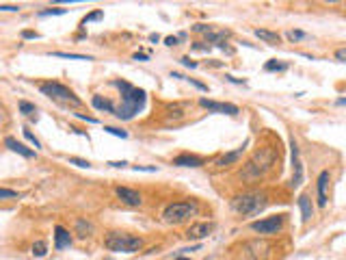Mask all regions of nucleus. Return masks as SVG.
I'll list each match as a JSON object with an SVG mask.
<instances>
[{
    "mask_svg": "<svg viewBox=\"0 0 346 260\" xmlns=\"http://www.w3.org/2000/svg\"><path fill=\"white\" fill-rule=\"evenodd\" d=\"M316 185H318V206H320V208H325V206H327V185H329V171H320Z\"/></svg>",
    "mask_w": 346,
    "mask_h": 260,
    "instance_id": "obj_12",
    "label": "nucleus"
},
{
    "mask_svg": "<svg viewBox=\"0 0 346 260\" xmlns=\"http://www.w3.org/2000/svg\"><path fill=\"white\" fill-rule=\"evenodd\" d=\"M197 210H199L197 202H173L165 208L163 219L167 223H182V221H186L188 217H193Z\"/></svg>",
    "mask_w": 346,
    "mask_h": 260,
    "instance_id": "obj_5",
    "label": "nucleus"
},
{
    "mask_svg": "<svg viewBox=\"0 0 346 260\" xmlns=\"http://www.w3.org/2000/svg\"><path fill=\"white\" fill-rule=\"evenodd\" d=\"M39 91L44 93V96L52 98V100H58V102H65V104H74V106H80V98L76 96L74 91L69 89V87L61 85V82L57 80H50V82H41L39 85Z\"/></svg>",
    "mask_w": 346,
    "mask_h": 260,
    "instance_id": "obj_3",
    "label": "nucleus"
},
{
    "mask_svg": "<svg viewBox=\"0 0 346 260\" xmlns=\"http://www.w3.org/2000/svg\"><path fill=\"white\" fill-rule=\"evenodd\" d=\"M106 260H113V258H106Z\"/></svg>",
    "mask_w": 346,
    "mask_h": 260,
    "instance_id": "obj_43",
    "label": "nucleus"
},
{
    "mask_svg": "<svg viewBox=\"0 0 346 260\" xmlns=\"http://www.w3.org/2000/svg\"><path fill=\"white\" fill-rule=\"evenodd\" d=\"M177 41H180L177 37H165V44L167 46H177Z\"/></svg>",
    "mask_w": 346,
    "mask_h": 260,
    "instance_id": "obj_36",
    "label": "nucleus"
},
{
    "mask_svg": "<svg viewBox=\"0 0 346 260\" xmlns=\"http://www.w3.org/2000/svg\"><path fill=\"white\" fill-rule=\"evenodd\" d=\"M104 130H106L109 134H115V137L128 139V132H126V130H119V128H113V126H104Z\"/></svg>",
    "mask_w": 346,
    "mask_h": 260,
    "instance_id": "obj_27",
    "label": "nucleus"
},
{
    "mask_svg": "<svg viewBox=\"0 0 346 260\" xmlns=\"http://www.w3.org/2000/svg\"><path fill=\"white\" fill-rule=\"evenodd\" d=\"M104 17V11H93V13H89L87 17H85V24L87 22H95V20H102Z\"/></svg>",
    "mask_w": 346,
    "mask_h": 260,
    "instance_id": "obj_29",
    "label": "nucleus"
},
{
    "mask_svg": "<svg viewBox=\"0 0 346 260\" xmlns=\"http://www.w3.org/2000/svg\"><path fill=\"white\" fill-rule=\"evenodd\" d=\"M22 132H24V139H26L28 143H33V145H35V147H37V150H39V147H41V143H39V139L35 137V134L31 132V130H28V128H24Z\"/></svg>",
    "mask_w": 346,
    "mask_h": 260,
    "instance_id": "obj_24",
    "label": "nucleus"
},
{
    "mask_svg": "<svg viewBox=\"0 0 346 260\" xmlns=\"http://www.w3.org/2000/svg\"><path fill=\"white\" fill-rule=\"evenodd\" d=\"M242 152H244V145L242 147H238V150H234V152H230V154H225V156H221L219 161H217V165L219 167H225V165H231V163H238V158L242 156Z\"/></svg>",
    "mask_w": 346,
    "mask_h": 260,
    "instance_id": "obj_19",
    "label": "nucleus"
},
{
    "mask_svg": "<svg viewBox=\"0 0 346 260\" xmlns=\"http://www.w3.org/2000/svg\"><path fill=\"white\" fill-rule=\"evenodd\" d=\"M31 252H33V256H37V258H44L46 254H48V243H46V241H37V243H33Z\"/></svg>",
    "mask_w": 346,
    "mask_h": 260,
    "instance_id": "obj_22",
    "label": "nucleus"
},
{
    "mask_svg": "<svg viewBox=\"0 0 346 260\" xmlns=\"http://www.w3.org/2000/svg\"><path fill=\"white\" fill-rule=\"evenodd\" d=\"M69 163L78 165V167H91V163H89V161H85V158H76V156H69Z\"/></svg>",
    "mask_w": 346,
    "mask_h": 260,
    "instance_id": "obj_30",
    "label": "nucleus"
},
{
    "mask_svg": "<svg viewBox=\"0 0 346 260\" xmlns=\"http://www.w3.org/2000/svg\"><path fill=\"white\" fill-rule=\"evenodd\" d=\"M193 50H201V52H204V50H210V46H206V44H201V41H199V44L193 46Z\"/></svg>",
    "mask_w": 346,
    "mask_h": 260,
    "instance_id": "obj_37",
    "label": "nucleus"
},
{
    "mask_svg": "<svg viewBox=\"0 0 346 260\" xmlns=\"http://www.w3.org/2000/svg\"><path fill=\"white\" fill-rule=\"evenodd\" d=\"M177 260H190V258H186V256H180V258H177Z\"/></svg>",
    "mask_w": 346,
    "mask_h": 260,
    "instance_id": "obj_42",
    "label": "nucleus"
},
{
    "mask_svg": "<svg viewBox=\"0 0 346 260\" xmlns=\"http://www.w3.org/2000/svg\"><path fill=\"white\" fill-rule=\"evenodd\" d=\"M20 197V193L13 191V189H0V199H15Z\"/></svg>",
    "mask_w": 346,
    "mask_h": 260,
    "instance_id": "obj_25",
    "label": "nucleus"
},
{
    "mask_svg": "<svg viewBox=\"0 0 346 260\" xmlns=\"http://www.w3.org/2000/svg\"><path fill=\"white\" fill-rule=\"evenodd\" d=\"M20 111L24 115H31V113H35V104L26 102V100H20Z\"/></svg>",
    "mask_w": 346,
    "mask_h": 260,
    "instance_id": "obj_26",
    "label": "nucleus"
},
{
    "mask_svg": "<svg viewBox=\"0 0 346 260\" xmlns=\"http://www.w3.org/2000/svg\"><path fill=\"white\" fill-rule=\"evenodd\" d=\"M4 145H7L11 152H17V154L24 156V158H33V156H35V152H33V150H28L26 145L20 143V141L13 139V137H7V139H4Z\"/></svg>",
    "mask_w": 346,
    "mask_h": 260,
    "instance_id": "obj_13",
    "label": "nucleus"
},
{
    "mask_svg": "<svg viewBox=\"0 0 346 260\" xmlns=\"http://www.w3.org/2000/svg\"><path fill=\"white\" fill-rule=\"evenodd\" d=\"M115 87L121 89V106H115V115L117 120H132V117L139 113L145 104V91L143 89H136V87L128 85L126 80H115Z\"/></svg>",
    "mask_w": 346,
    "mask_h": 260,
    "instance_id": "obj_1",
    "label": "nucleus"
},
{
    "mask_svg": "<svg viewBox=\"0 0 346 260\" xmlns=\"http://www.w3.org/2000/svg\"><path fill=\"white\" fill-rule=\"evenodd\" d=\"M266 206V195L264 193H244L231 199V208L238 215H253Z\"/></svg>",
    "mask_w": 346,
    "mask_h": 260,
    "instance_id": "obj_4",
    "label": "nucleus"
},
{
    "mask_svg": "<svg viewBox=\"0 0 346 260\" xmlns=\"http://www.w3.org/2000/svg\"><path fill=\"white\" fill-rule=\"evenodd\" d=\"M109 165H111V167H126L128 163H126V161H111Z\"/></svg>",
    "mask_w": 346,
    "mask_h": 260,
    "instance_id": "obj_38",
    "label": "nucleus"
},
{
    "mask_svg": "<svg viewBox=\"0 0 346 260\" xmlns=\"http://www.w3.org/2000/svg\"><path fill=\"white\" fill-rule=\"evenodd\" d=\"M63 13H65V9H46L39 15H63Z\"/></svg>",
    "mask_w": 346,
    "mask_h": 260,
    "instance_id": "obj_31",
    "label": "nucleus"
},
{
    "mask_svg": "<svg viewBox=\"0 0 346 260\" xmlns=\"http://www.w3.org/2000/svg\"><path fill=\"white\" fill-rule=\"evenodd\" d=\"M134 59H136V61H147V55H143V52H136Z\"/></svg>",
    "mask_w": 346,
    "mask_h": 260,
    "instance_id": "obj_40",
    "label": "nucleus"
},
{
    "mask_svg": "<svg viewBox=\"0 0 346 260\" xmlns=\"http://www.w3.org/2000/svg\"><path fill=\"white\" fill-rule=\"evenodd\" d=\"M199 106H204V109H208V111H217V113L238 115V106H236V104H230V102H214V100L201 98V100H199Z\"/></svg>",
    "mask_w": 346,
    "mask_h": 260,
    "instance_id": "obj_9",
    "label": "nucleus"
},
{
    "mask_svg": "<svg viewBox=\"0 0 346 260\" xmlns=\"http://www.w3.org/2000/svg\"><path fill=\"white\" fill-rule=\"evenodd\" d=\"M22 37H24V39H39V33H35V31H24Z\"/></svg>",
    "mask_w": 346,
    "mask_h": 260,
    "instance_id": "obj_32",
    "label": "nucleus"
},
{
    "mask_svg": "<svg viewBox=\"0 0 346 260\" xmlns=\"http://www.w3.org/2000/svg\"><path fill=\"white\" fill-rule=\"evenodd\" d=\"M91 104H93V106H95V109H98V111H106V113H115V104H113L111 100L102 98V96H93Z\"/></svg>",
    "mask_w": 346,
    "mask_h": 260,
    "instance_id": "obj_18",
    "label": "nucleus"
},
{
    "mask_svg": "<svg viewBox=\"0 0 346 260\" xmlns=\"http://www.w3.org/2000/svg\"><path fill=\"white\" fill-rule=\"evenodd\" d=\"M173 165H177V167H201V165H204V161H201L199 156L182 154V156H175V158H173Z\"/></svg>",
    "mask_w": 346,
    "mask_h": 260,
    "instance_id": "obj_15",
    "label": "nucleus"
},
{
    "mask_svg": "<svg viewBox=\"0 0 346 260\" xmlns=\"http://www.w3.org/2000/svg\"><path fill=\"white\" fill-rule=\"evenodd\" d=\"M273 161H275V152H273V147H262L258 154L253 156V161L247 165L244 176H262L273 165Z\"/></svg>",
    "mask_w": 346,
    "mask_h": 260,
    "instance_id": "obj_6",
    "label": "nucleus"
},
{
    "mask_svg": "<svg viewBox=\"0 0 346 260\" xmlns=\"http://www.w3.org/2000/svg\"><path fill=\"white\" fill-rule=\"evenodd\" d=\"M214 230V223L212 221H201V223H193L188 230H186V236L190 241H199V239H206Z\"/></svg>",
    "mask_w": 346,
    "mask_h": 260,
    "instance_id": "obj_11",
    "label": "nucleus"
},
{
    "mask_svg": "<svg viewBox=\"0 0 346 260\" xmlns=\"http://www.w3.org/2000/svg\"><path fill=\"white\" fill-rule=\"evenodd\" d=\"M193 28H195V31H199V33H204V31H210V26H206V24H195Z\"/></svg>",
    "mask_w": 346,
    "mask_h": 260,
    "instance_id": "obj_39",
    "label": "nucleus"
},
{
    "mask_svg": "<svg viewBox=\"0 0 346 260\" xmlns=\"http://www.w3.org/2000/svg\"><path fill=\"white\" fill-rule=\"evenodd\" d=\"M336 59L340 63H344V59H346V48H340L338 52H336Z\"/></svg>",
    "mask_w": 346,
    "mask_h": 260,
    "instance_id": "obj_35",
    "label": "nucleus"
},
{
    "mask_svg": "<svg viewBox=\"0 0 346 260\" xmlns=\"http://www.w3.org/2000/svg\"><path fill=\"white\" fill-rule=\"evenodd\" d=\"M290 152H292V169H294L292 180H290V187H299L303 182V163L299 158V145H296L294 139H290Z\"/></svg>",
    "mask_w": 346,
    "mask_h": 260,
    "instance_id": "obj_8",
    "label": "nucleus"
},
{
    "mask_svg": "<svg viewBox=\"0 0 346 260\" xmlns=\"http://www.w3.org/2000/svg\"><path fill=\"white\" fill-rule=\"evenodd\" d=\"M255 37L262 39L264 44H271V46L279 44V35L273 33V31H266V28H255Z\"/></svg>",
    "mask_w": 346,
    "mask_h": 260,
    "instance_id": "obj_17",
    "label": "nucleus"
},
{
    "mask_svg": "<svg viewBox=\"0 0 346 260\" xmlns=\"http://www.w3.org/2000/svg\"><path fill=\"white\" fill-rule=\"evenodd\" d=\"M180 63H182V65H186V67H197V63H195V61H190V57H182V59H180Z\"/></svg>",
    "mask_w": 346,
    "mask_h": 260,
    "instance_id": "obj_33",
    "label": "nucleus"
},
{
    "mask_svg": "<svg viewBox=\"0 0 346 260\" xmlns=\"http://www.w3.org/2000/svg\"><path fill=\"white\" fill-rule=\"evenodd\" d=\"M307 35L303 33V31H288V39L290 41H301V39H305Z\"/></svg>",
    "mask_w": 346,
    "mask_h": 260,
    "instance_id": "obj_28",
    "label": "nucleus"
},
{
    "mask_svg": "<svg viewBox=\"0 0 346 260\" xmlns=\"http://www.w3.org/2000/svg\"><path fill=\"white\" fill-rule=\"evenodd\" d=\"M0 11H20L17 4H0Z\"/></svg>",
    "mask_w": 346,
    "mask_h": 260,
    "instance_id": "obj_34",
    "label": "nucleus"
},
{
    "mask_svg": "<svg viewBox=\"0 0 346 260\" xmlns=\"http://www.w3.org/2000/svg\"><path fill=\"white\" fill-rule=\"evenodd\" d=\"M52 57L71 59V61H91V57H87V55H76V52H52Z\"/></svg>",
    "mask_w": 346,
    "mask_h": 260,
    "instance_id": "obj_21",
    "label": "nucleus"
},
{
    "mask_svg": "<svg viewBox=\"0 0 346 260\" xmlns=\"http://www.w3.org/2000/svg\"><path fill=\"white\" fill-rule=\"evenodd\" d=\"M71 245V234L69 230H65L63 226H57L55 228V247L57 250H65V247Z\"/></svg>",
    "mask_w": 346,
    "mask_h": 260,
    "instance_id": "obj_14",
    "label": "nucleus"
},
{
    "mask_svg": "<svg viewBox=\"0 0 346 260\" xmlns=\"http://www.w3.org/2000/svg\"><path fill=\"white\" fill-rule=\"evenodd\" d=\"M299 208H301V219L303 223H307L309 219H312V199H309V195L307 193H303L301 197H299Z\"/></svg>",
    "mask_w": 346,
    "mask_h": 260,
    "instance_id": "obj_16",
    "label": "nucleus"
},
{
    "mask_svg": "<svg viewBox=\"0 0 346 260\" xmlns=\"http://www.w3.org/2000/svg\"><path fill=\"white\" fill-rule=\"evenodd\" d=\"M104 245L106 250L111 252H123V254H132V252H139L143 247V241L139 236H132V234H123V232H109L104 239Z\"/></svg>",
    "mask_w": 346,
    "mask_h": 260,
    "instance_id": "obj_2",
    "label": "nucleus"
},
{
    "mask_svg": "<svg viewBox=\"0 0 346 260\" xmlns=\"http://www.w3.org/2000/svg\"><path fill=\"white\" fill-rule=\"evenodd\" d=\"M284 226V217L282 215H275V217H266V219H260V221H253L251 223V230L258 234H277L279 230Z\"/></svg>",
    "mask_w": 346,
    "mask_h": 260,
    "instance_id": "obj_7",
    "label": "nucleus"
},
{
    "mask_svg": "<svg viewBox=\"0 0 346 260\" xmlns=\"http://www.w3.org/2000/svg\"><path fill=\"white\" fill-rule=\"evenodd\" d=\"M115 193H117V197L121 199L123 204H128V206H141V204H143L141 193H139V191H134V189L117 187V189H115Z\"/></svg>",
    "mask_w": 346,
    "mask_h": 260,
    "instance_id": "obj_10",
    "label": "nucleus"
},
{
    "mask_svg": "<svg viewBox=\"0 0 346 260\" xmlns=\"http://www.w3.org/2000/svg\"><path fill=\"white\" fill-rule=\"evenodd\" d=\"M264 69H266V72H284V69H286V63H279L277 59H273V61H268V63L264 65Z\"/></svg>",
    "mask_w": 346,
    "mask_h": 260,
    "instance_id": "obj_23",
    "label": "nucleus"
},
{
    "mask_svg": "<svg viewBox=\"0 0 346 260\" xmlns=\"http://www.w3.org/2000/svg\"><path fill=\"white\" fill-rule=\"evenodd\" d=\"M76 234H78V236L93 234V223L87 221V219H76Z\"/></svg>",
    "mask_w": 346,
    "mask_h": 260,
    "instance_id": "obj_20",
    "label": "nucleus"
},
{
    "mask_svg": "<svg viewBox=\"0 0 346 260\" xmlns=\"http://www.w3.org/2000/svg\"><path fill=\"white\" fill-rule=\"evenodd\" d=\"M225 78H228L230 82H236V85H240V82H242V80H238V78H234V76H230V74H228V76H225Z\"/></svg>",
    "mask_w": 346,
    "mask_h": 260,
    "instance_id": "obj_41",
    "label": "nucleus"
}]
</instances>
